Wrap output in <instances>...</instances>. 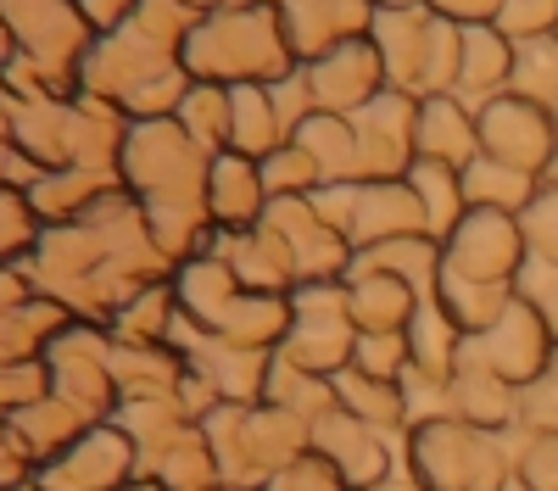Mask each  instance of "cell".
<instances>
[{
	"label": "cell",
	"mask_w": 558,
	"mask_h": 491,
	"mask_svg": "<svg viewBox=\"0 0 558 491\" xmlns=\"http://www.w3.org/2000/svg\"><path fill=\"white\" fill-rule=\"evenodd\" d=\"M458 62H470L481 84H492V73H508V62H514V45L497 39V34H475L470 51H458Z\"/></svg>",
	"instance_id": "cell-1"
},
{
	"label": "cell",
	"mask_w": 558,
	"mask_h": 491,
	"mask_svg": "<svg viewBox=\"0 0 558 491\" xmlns=\"http://www.w3.org/2000/svg\"><path fill=\"white\" fill-rule=\"evenodd\" d=\"M441 17H463V23H492L502 12V0H430Z\"/></svg>",
	"instance_id": "cell-2"
}]
</instances>
